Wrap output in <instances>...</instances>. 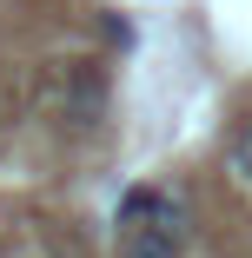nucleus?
<instances>
[{
  "instance_id": "3",
  "label": "nucleus",
  "mask_w": 252,
  "mask_h": 258,
  "mask_svg": "<svg viewBox=\"0 0 252 258\" xmlns=\"http://www.w3.org/2000/svg\"><path fill=\"white\" fill-rule=\"evenodd\" d=\"M226 172H232L239 185H252V119L232 126V139H226Z\"/></svg>"
},
{
  "instance_id": "2",
  "label": "nucleus",
  "mask_w": 252,
  "mask_h": 258,
  "mask_svg": "<svg viewBox=\"0 0 252 258\" xmlns=\"http://www.w3.org/2000/svg\"><path fill=\"white\" fill-rule=\"evenodd\" d=\"M99 113H107V86H99V73H73V80H67V119H73V126H93Z\"/></svg>"
},
{
  "instance_id": "1",
  "label": "nucleus",
  "mask_w": 252,
  "mask_h": 258,
  "mask_svg": "<svg viewBox=\"0 0 252 258\" xmlns=\"http://www.w3.org/2000/svg\"><path fill=\"white\" fill-rule=\"evenodd\" d=\"M120 258H186V238L166 225H126L120 232Z\"/></svg>"
}]
</instances>
